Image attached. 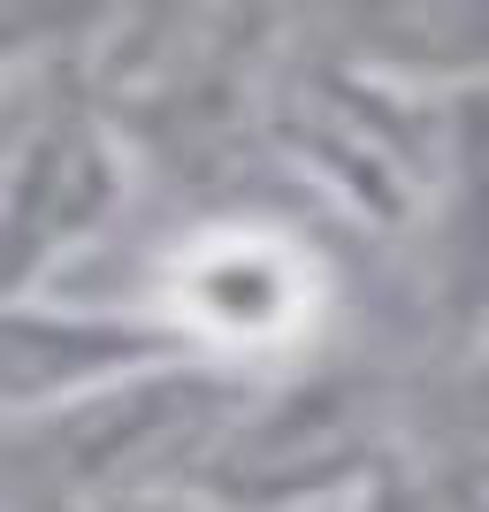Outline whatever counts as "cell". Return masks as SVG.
I'll list each match as a JSON object with an SVG mask.
<instances>
[{
  "instance_id": "2",
  "label": "cell",
  "mask_w": 489,
  "mask_h": 512,
  "mask_svg": "<svg viewBox=\"0 0 489 512\" xmlns=\"http://www.w3.org/2000/svg\"><path fill=\"white\" fill-rule=\"evenodd\" d=\"M153 360L184 352L146 314L100 291H16L0 299V428H39Z\"/></svg>"
},
{
  "instance_id": "1",
  "label": "cell",
  "mask_w": 489,
  "mask_h": 512,
  "mask_svg": "<svg viewBox=\"0 0 489 512\" xmlns=\"http://www.w3.org/2000/svg\"><path fill=\"white\" fill-rule=\"evenodd\" d=\"M123 306L146 314L169 352L237 383H268L337 344H360L344 329L352 321L344 245L260 199H214L161 245H146L138 276L123 283Z\"/></svg>"
}]
</instances>
